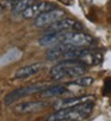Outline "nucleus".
Returning <instances> with one entry per match:
<instances>
[{"mask_svg": "<svg viewBox=\"0 0 111 121\" xmlns=\"http://www.w3.org/2000/svg\"><path fill=\"white\" fill-rule=\"evenodd\" d=\"M87 71V65L78 60H66L59 62L50 68V78L54 80H63V79H74L81 77Z\"/></svg>", "mask_w": 111, "mask_h": 121, "instance_id": "1", "label": "nucleus"}, {"mask_svg": "<svg viewBox=\"0 0 111 121\" xmlns=\"http://www.w3.org/2000/svg\"><path fill=\"white\" fill-rule=\"evenodd\" d=\"M92 109H93V103H85L77 107L60 109L55 113L47 116L45 121H61V120H74V121H80L86 119Z\"/></svg>", "mask_w": 111, "mask_h": 121, "instance_id": "2", "label": "nucleus"}, {"mask_svg": "<svg viewBox=\"0 0 111 121\" xmlns=\"http://www.w3.org/2000/svg\"><path fill=\"white\" fill-rule=\"evenodd\" d=\"M48 88V84L45 83H41V84H33V85H26V86H22V88H18L11 92H8L5 98L4 102L6 106L12 104L13 102H16L17 99H21L23 97H26L29 95H33L36 92H42L44 89Z\"/></svg>", "mask_w": 111, "mask_h": 121, "instance_id": "3", "label": "nucleus"}, {"mask_svg": "<svg viewBox=\"0 0 111 121\" xmlns=\"http://www.w3.org/2000/svg\"><path fill=\"white\" fill-rule=\"evenodd\" d=\"M63 44L72 46L74 48H85L95 44V39L85 32H73L69 31L67 37L63 41Z\"/></svg>", "mask_w": 111, "mask_h": 121, "instance_id": "4", "label": "nucleus"}, {"mask_svg": "<svg viewBox=\"0 0 111 121\" xmlns=\"http://www.w3.org/2000/svg\"><path fill=\"white\" fill-rule=\"evenodd\" d=\"M63 16H65L63 10L54 9V10H50V11H47V12L40 14L38 17H36L33 24L37 28H48L51 24H54L55 22L60 21Z\"/></svg>", "mask_w": 111, "mask_h": 121, "instance_id": "5", "label": "nucleus"}, {"mask_svg": "<svg viewBox=\"0 0 111 121\" xmlns=\"http://www.w3.org/2000/svg\"><path fill=\"white\" fill-rule=\"evenodd\" d=\"M96 97L93 95H85V96H79V97H69V98H63L59 99L58 102L54 103V108L56 110L60 109H66V108H72L77 107L85 103H93Z\"/></svg>", "mask_w": 111, "mask_h": 121, "instance_id": "6", "label": "nucleus"}, {"mask_svg": "<svg viewBox=\"0 0 111 121\" xmlns=\"http://www.w3.org/2000/svg\"><path fill=\"white\" fill-rule=\"evenodd\" d=\"M81 24L72 18H61L47 28V32H59V31H73L81 29Z\"/></svg>", "mask_w": 111, "mask_h": 121, "instance_id": "7", "label": "nucleus"}, {"mask_svg": "<svg viewBox=\"0 0 111 121\" xmlns=\"http://www.w3.org/2000/svg\"><path fill=\"white\" fill-rule=\"evenodd\" d=\"M56 9L51 3H45V1H36L35 4H32L31 6H29L22 14L25 19H30V18H36L40 14Z\"/></svg>", "mask_w": 111, "mask_h": 121, "instance_id": "8", "label": "nucleus"}, {"mask_svg": "<svg viewBox=\"0 0 111 121\" xmlns=\"http://www.w3.org/2000/svg\"><path fill=\"white\" fill-rule=\"evenodd\" d=\"M48 107V103L44 101H30V102H22L14 106V112L17 114H30L43 110Z\"/></svg>", "mask_w": 111, "mask_h": 121, "instance_id": "9", "label": "nucleus"}, {"mask_svg": "<svg viewBox=\"0 0 111 121\" xmlns=\"http://www.w3.org/2000/svg\"><path fill=\"white\" fill-rule=\"evenodd\" d=\"M69 31H59V32H48L38 40V44L42 47H55L63 43Z\"/></svg>", "mask_w": 111, "mask_h": 121, "instance_id": "10", "label": "nucleus"}, {"mask_svg": "<svg viewBox=\"0 0 111 121\" xmlns=\"http://www.w3.org/2000/svg\"><path fill=\"white\" fill-rule=\"evenodd\" d=\"M43 64L42 62H38V64H32V65H28V66H24V67H21L14 72L13 74V78L14 79H26V78H30L37 73H40L41 70L43 68Z\"/></svg>", "mask_w": 111, "mask_h": 121, "instance_id": "11", "label": "nucleus"}, {"mask_svg": "<svg viewBox=\"0 0 111 121\" xmlns=\"http://www.w3.org/2000/svg\"><path fill=\"white\" fill-rule=\"evenodd\" d=\"M70 49H74V47L72 46H68V44H58L53 47L51 49H49L45 54V58L50 61H56V60H62L63 56L66 55L67 52H69Z\"/></svg>", "mask_w": 111, "mask_h": 121, "instance_id": "12", "label": "nucleus"}, {"mask_svg": "<svg viewBox=\"0 0 111 121\" xmlns=\"http://www.w3.org/2000/svg\"><path fill=\"white\" fill-rule=\"evenodd\" d=\"M35 0H6L4 1V6L10 7L14 13H23L29 6L35 4Z\"/></svg>", "mask_w": 111, "mask_h": 121, "instance_id": "13", "label": "nucleus"}, {"mask_svg": "<svg viewBox=\"0 0 111 121\" xmlns=\"http://www.w3.org/2000/svg\"><path fill=\"white\" fill-rule=\"evenodd\" d=\"M103 60V55L98 50H92V49H86L85 54L78 60L87 66L90 65H97V64H100Z\"/></svg>", "mask_w": 111, "mask_h": 121, "instance_id": "14", "label": "nucleus"}, {"mask_svg": "<svg viewBox=\"0 0 111 121\" xmlns=\"http://www.w3.org/2000/svg\"><path fill=\"white\" fill-rule=\"evenodd\" d=\"M68 86L60 84V85H53V86H48L47 89H44L41 92V97H59L62 95H66L68 92Z\"/></svg>", "mask_w": 111, "mask_h": 121, "instance_id": "15", "label": "nucleus"}, {"mask_svg": "<svg viewBox=\"0 0 111 121\" xmlns=\"http://www.w3.org/2000/svg\"><path fill=\"white\" fill-rule=\"evenodd\" d=\"M21 58H22V50L18 49V48H11V49H8L6 52L3 56H0V66L14 62V61H17L18 59H21Z\"/></svg>", "mask_w": 111, "mask_h": 121, "instance_id": "16", "label": "nucleus"}, {"mask_svg": "<svg viewBox=\"0 0 111 121\" xmlns=\"http://www.w3.org/2000/svg\"><path fill=\"white\" fill-rule=\"evenodd\" d=\"M70 84H74V85H79V86H84V88H86V86H90L93 84V78L92 77H87V76H81V77H78V78H74Z\"/></svg>", "mask_w": 111, "mask_h": 121, "instance_id": "17", "label": "nucleus"}, {"mask_svg": "<svg viewBox=\"0 0 111 121\" xmlns=\"http://www.w3.org/2000/svg\"><path fill=\"white\" fill-rule=\"evenodd\" d=\"M109 92H111V78H107L104 85V94H109Z\"/></svg>", "mask_w": 111, "mask_h": 121, "instance_id": "18", "label": "nucleus"}, {"mask_svg": "<svg viewBox=\"0 0 111 121\" xmlns=\"http://www.w3.org/2000/svg\"><path fill=\"white\" fill-rule=\"evenodd\" d=\"M1 11H3V6L0 5V13H1Z\"/></svg>", "mask_w": 111, "mask_h": 121, "instance_id": "19", "label": "nucleus"}, {"mask_svg": "<svg viewBox=\"0 0 111 121\" xmlns=\"http://www.w3.org/2000/svg\"><path fill=\"white\" fill-rule=\"evenodd\" d=\"M61 121H74V120H61Z\"/></svg>", "mask_w": 111, "mask_h": 121, "instance_id": "20", "label": "nucleus"}]
</instances>
